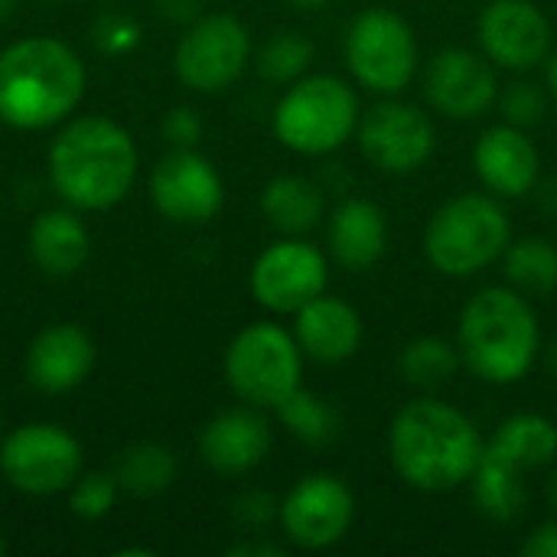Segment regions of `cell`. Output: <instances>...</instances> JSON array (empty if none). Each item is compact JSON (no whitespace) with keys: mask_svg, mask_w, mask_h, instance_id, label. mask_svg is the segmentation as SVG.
<instances>
[{"mask_svg":"<svg viewBox=\"0 0 557 557\" xmlns=\"http://www.w3.org/2000/svg\"><path fill=\"white\" fill-rule=\"evenodd\" d=\"M542 346L532 300L509 284L480 287L460 310L457 349L463 369L486 385H519L542 359Z\"/></svg>","mask_w":557,"mask_h":557,"instance_id":"cell-3","label":"cell"},{"mask_svg":"<svg viewBox=\"0 0 557 557\" xmlns=\"http://www.w3.org/2000/svg\"><path fill=\"white\" fill-rule=\"evenodd\" d=\"M98 349L78 323H49L26 349V382L42 395L78 388L95 369Z\"/></svg>","mask_w":557,"mask_h":557,"instance_id":"cell-19","label":"cell"},{"mask_svg":"<svg viewBox=\"0 0 557 557\" xmlns=\"http://www.w3.org/2000/svg\"><path fill=\"white\" fill-rule=\"evenodd\" d=\"M251 62V33L232 13H206L186 26L173 52L176 78L202 95L232 88Z\"/></svg>","mask_w":557,"mask_h":557,"instance_id":"cell-11","label":"cell"},{"mask_svg":"<svg viewBox=\"0 0 557 557\" xmlns=\"http://www.w3.org/2000/svg\"><path fill=\"white\" fill-rule=\"evenodd\" d=\"M388 251V215L362 196L343 199L326 219V255L343 271H369Z\"/></svg>","mask_w":557,"mask_h":557,"instance_id":"cell-21","label":"cell"},{"mask_svg":"<svg viewBox=\"0 0 557 557\" xmlns=\"http://www.w3.org/2000/svg\"><path fill=\"white\" fill-rule=\"evenodd\" d=\"M535 196H539V202H542V209H545V212L557 215V180H548V183H542V180H539Z\"/></svg>","mask_w":557,"mask_h":557,"instance_id":"cell-39","label":"cell"},{"mask_svg":"<svg viewBox=\"0 0 557 557\" xmlns=\"http://www.w3.org/2000/svg\"><path fill=\"white\" fill-rule=\"evenodd\" d=\"M140 42V26L127 13H104L95 23V46L108 55H124L134 52Z\"/></svg>","mask_w":557,"mask_h":557,"instance_id":"cell-34","label":"cell"},{"mask_svg":"<svg viewBox=\"0 0 557 557\" xmlns=\"http://www.w3.org/2000/svg\"><path fill=\"white\" fill-rule=\"evenodd\" d=\"M552 23L535 0H486L476 20L480 52L506 72H532L552 52Z\"/></svg>","mask_w":557,"mask_h":557,"instance_id":"cell-14","label":"cell"},{"mask_svg":"<svg viewBox=\"0 0 557 557\" xmlns=\"http://www.w3.org/2000/svg\"><path fill=\"white\" fill-rule=\"evenodd\" d=\"M261 215L274 232L304 238L326 215L323 186L297 173H281L261 189Z\"/></svg>","mask_w":557,"mask_h":557,"instance_id":"cell-23","label":"cell"},{"mask_svg":"<svg viewBox=\"0 0 557 557\" xmlns=\"http://www.w3.org/2000/svg\"><path fill=\"white\" fill-rule=\"evenodd\" d=\"M545 85H548V91L557 98V49H552L548 59H545Z\"/></svg>","mask_w":557,"mask_h":557,"instance_id":"cell-40","label":"cell"},{"mask_svg":"<svg viewBox=\"0 0 557 557\" xmlns=\"http://www.w3.org/2000/svg\"><path fill=\"white\" fill-rule=\"evenodd\" d=\"M7 555V542H3V535H0V557Z\"/></svg>","mask_w":557,"mask_h":557,"instance_id":"cell-46","label":"cell"},{"mask_svg":"<svg viewBox=\"0 0 557 557\" xmlns=\"http://www.w3.org/2000/svg\"><path fill=\"white\" fill-rule=\"evenodd\" d=\"M46 160L52 189L78 212H104L117 206L131 193L140 166L131 131L104 114L65 121Z\"/></svg>","mask_w":557,"mask_h":557,"instance_id":"cell-2","label":"cell"},{"mask_svg":"<svg viewBox=\"0 0 557 557\" xmlns=\"http://www.w3.org/2000/svg\"><path fill=\"white\" fill-rule=\"evenodd\" d=\"M512 245V222L499 196L460 193L437 206L424 228V258L444 277H476L503 261Z\"/></svg>","mask_w":557,"mask_h":557,"instance_id":"cell-5","label":"cell"},{"mask_svg":"<svg viewBox=\"0 0 557 557\" xmlns=\"http://www.w3.org/2000/svg\"><path fill=\"white\" fill-rule=\"evenodd\" d=\"M153 209L176 225H206L222 212L225 183L199 150H170L150 176Z\"/></svg>","mask_w":557,"mask_h":557,"instance_id":"cell-15","label":"cell"},{"mask_svg":"<svg viewBox=\"0 0 557 557\" xmlns=\"http://www.w3.org/2000/svg\"><path fill=\"white\" fill-rule=\"evenodd\" d=\"M13 10H16V0H0V23H3V20H10V16H13Z\"/></svg>","mask_w":557,"mask_h":557,"instance_id":"cell-44","label":"cell"},{"mask_svg":"<svg viewBox=\"0 0 557 557\" xmlns=\"http://www.w3.org/2000/svg\"><path fill=\"white\" fill-rule=\"evenodd\" d=\"M29 255L36 268L49 277H72L85 268L91 255V235L78 219V209H46L33 219Z\"/></svg>","mask_w":557,"mask_h":557,"instance_id":"cell-22","label":"cell"},{"mask_svg":"<svg viewBox=\"0 0 557 557\" xmlns=\"http://www.w3.org/2000/svg\"><path fill=\"white\" fill-rule=\"evenodd\" d=\"M545 499H548V509L557 516V467L552 470V476H548V486H545Z\"/></svg>","mask_w":557,"mask_h":557,"instance_id":"cell-42","label":"cell"},{"mask_svg":"<svg viewBox=\"0 0 557 557\" xmlns=\"http://www.w3.org/2000/svg\"><path fill=\"white\" fill-rule=\"evenodd\" d=\"M428 104L450 121H476L499 101L496 65L473 49L447 46L424 69Z\"/></svg>","mask_w":557,"mask_h":557,"instance_id":"cell-16","label":"cell"},{"mask_svg":"<svg viewBox=\"0 0 557 557\" xmlns=\"http://www.w3.org/2000/svg\"><path fill=\"white\" fill-rule=\"evenodd\" d=\"M473 170L486 193L499 199H525L542 180V153L529 131L516 124H496L473 144Z\"/></svg>","mask_w":557,"mask_h":557,"instance_id":"cell-18","label":"cell"},{"mask_svg":"<svg viewBox=\"0 0 557 557\" xmlns=\"http://www.w3.org/2000/svg\"><path fill=\"white\" fill-rule=\"evenodd\" d=\"M486 454L467 411L434 395L401 405L388 424V463L418 493H450L473 480Z\"/></svg>","mask_w":557,"mask_h":557,"instance_id":"cell-1","label":"cell"},{"mask_svg":"<svg viewBox=\"0 0 557 557\" xmlns=\"http://www.w3.org/2000/svg\"><path fill=\"white\" fill-rule=\"evenodd\" d=\"M117 493H121V486H117L114 473H82L69 486V509H72V516H78L85 522H98L114 509Z\"/></svg>","mask_w":557,"mask_h":557,"instance_id":"cell-31","label":"cell"},{"mask_svg":"<svg viewBox=\"0 0 557 557\" xmlns=\"http://www.w3.org/2000/svg\"><path fill=\"white\" fill-rule=\"evenodd\" d=\"M356 522V496L336 473H307L281 499L277 525L300 552H326L339 545Z\"/></svg>","mask_w":557,"mask_h":557,"instance_id":"cell-13","label":"cell"},{"mask_svg":"<svg viewBox=\"0 0 557 557\" xmlns=\"http://www.w3.org/2000/svg\"><path fill=\"white\" fill-rule=\"evenodd\" d=\"M0 473L26 496L65 493L82 476V444L49 421L13 428L0 444Z\"/></svg>","mask_w":557,"mask_h":557,"instance_id":"cell-10","label":"cell"},{"mask_svg":"<svg viewBox=\"0 0 557 557\" xmlns=\"http://www.w3.org/2000/svg\"><path fill=\"white\" fill-rule=\"evenodd\" d=\"M330 284V255L307 238L281 235L268 245L248 274L251 297L274 317H294Z\"/></svg>","mask_w":557,"mask_h":557,"instance_id":"cell-12","label":"cell"},{"mask_svg":"<svg viewBox=\"0 0 557 557\" xmlns=\"http://www.w3.org/2000/svg\"><path fill=\"white\" fill-rule=\"evenodd\" d=\"M496 108L503 111V121L506 124H516V127L529 131V127H539L545 121V114H548V95H545L542 85L519 78V82L499 88Z\"/></svg>","mask_w":557,"mask_h":557,"instance_id":"cell-32","label":"cell"},{"mask_svg":"<svg viewBox=\"0 0 557 557\" xmlns=\"http://www.w3.org/2000/svg\"><path fill=\"white\" fill-rule=\"evenodd\" d=\"M277 512H281V499H274L264 490H248V493L235 496V503H232V519L248 535H261L271 522H277Z\"/></svg>","mask_w":557,"mask_h":557,"instance_id":"cell-33","label":"cell"},{"mask_svg":"<svg viewBox=\"0 0 557 557\" xmlns=\"http://www.w3.org/2000/svg\"><path fill=\"white\" fill-rule=\"evenodd\" d=\"M310 65H313V42L294 29L274 33L258 52V72L277 85H290V82L304 78L310 72Z\"/></svg>","mask_w":557,"mask_h":557,"instance_id":"cell-30","label":"cell"},{"mask_svg":"<svg viewBox=\"0 0 557 557\" xmlns=\"http://www.w3.org/2000/svg\"><path fill=\"white\" fill-rule=\"evenodd\" d=\"M519 552L525 557H557V516L552 522L539 525L535 532H529Z\"/></svg>","mask_w":557,"mask_h":557,"instance_id":"cell-36","label":"cell"},{"mask_svg":"<svg viewBox=\"0 0 557 557\" xmlns=\"http://www.w3.org/2000/svg\"><path fill=\"white\" fill-rule=\"evenodd\" d=\"M304 349L294 330L258 320L235 333L225 349V382L232 395L261 411H274L294 388L304 385Z\"/></svg>","mask_w":557,"mask_h":557,"instance_id":"cell-7","label":"cell"},{"mask_svg":"<svg viewBox=\"0 0 557 557\" xmlns=\"http://www.w3.org/2000/svg\"><path fill=\"white\" fill-rule=\"evenodd\" d=\"M542 356H545V366H548V372L557 379V339L555 343H548V346H542Z\"/></svg>","mask_w":557,"mask_h":557,"instance_id":"cell-43","label":"cell"},{"mask_svg":"<svg viewBox=\"0 0 557 557\" xmlns=\"http://www.w3.org/2000/svg\"><path fill=\"white\" fill-rule=\"evenodd\" d=\"M206 134V124H202V114L189 104H180V108H170L166 117H163V137L173 150H196L199 140Z\"/></svg>","mask_w":557,"mask_h":557,"instance_id":"cell-35","label":"cell"},{"mask_svg":"<svg viewBox=\"0 0 557 557\" xmlns=\"http://www.w3.org/2000/svg\"><path fill=\"white\" fill-rule=\"evenodd\" d=\"M0 421H3V418H0Z\"/></svg>","mask_w":557,"mask_h":557,"instance_id":"cell-47","label":"cell"},{"mask_svg":"<svg viewBox=\"0 0 557 557\" xmlns=\"http://www.w3.org/2000/svg\"><path fill=\"white\" fill-rule=\"evenodd\" d=\"M228 557H284L287 555V548L284 545H274V542H268V539H261V535H255V539H245V542H238V545H232Z\"/></svg>","mask_w":557,"mask_h":557,"instance_id":"cell-37","label":"cell"},{"mask_svg":"<svg viewBox=\"0 0 557 557\" xmlns=\"http://www.w3.org/2000/svg\"><path fill=\"white\" fill-rule=\"evenodd\" d=\"M274 447L271 421L255 405L219 411L199 431V460L219 476H245L258 470Z\"/></svg>","mask_w":557,"mask_h":557,"instance_id":"cell-17","label":"cell"},{"mask_svg":"<svg viewBox=\"0 0 557 557\" xmlns=\"http://www.w3.org/2000/svg\"><path fill=\"white\" fill-rule=\"evenodd\" d=\"M294 10H304V13H313V10H323V7H330L333 0H287Z\"/></svg>","mask_w":557,"mask_h":557,"instance_id":"cell-41","label":"cell"},{"mask_svg":"<svg viewBox=\"0 0 557 557\" xmlns=\"http://www.w3.org/2000/svg\"><path fill=\"white\" fill-rule=\"evenodd\" d=\"M157 10L173 23H193L199 20V0H157Z\"/></svg>","mask_w":557,"mask_h":557,"instance_id":"cell-38","label":"cell"},{"mask_svg":"<svg viewBox=\"0 0 557 557\" xmlns=\"http://www.w3.org/2000/svg\"><path fill=\"white\" fill-rule=\"evenodd\" d=\"M503 274H506V284L516 287L519 294H525L529 300L555 294L557 245L542 235L516 238L503 255Z\"/></svg>","mask_w":557,"mask_h":557,"instance_id":"cell-28","label":"cell"},{"mask_svg":"<svg viewBox=\"0 0 557 557\" xmlns=\"http://www.w3.org/2000/svg\"><path fill=\"white\" fill-rule=\"evenodd\" d=\"M359 153L388 176H411L437 153V127L431 114L398 95L379 98L362 111L356 127Z\"/></svg>","mask_w":557,"mask_h":557,"instance_id":"cell-9","label":"cell"},{"mask_svg":"<svg viewBox=\"0 0 557 557\" xmlns=\"http://www.w3.org/2000/svg\"><path fill=\"white\" fill-rule=\"evenodd\" d=\"M460 369H463V359H460L457 343L434 336V333L408 339L398 352V375L405 379V385L428 392V395L450 385Z\"/></svg>","mask_w":557,"mask_h":557,"instance_id":"cell-26","label":"cell"},{"mask_svg":"<svg viewBox=\"0 0 557 557\" xmlns=\"http://www.w3.org/2000/svg\"><path fill=\"white\" fill-rule=\"evenodd\" d=\"M359 117L362 104L346 78L330 72H307L277 98L271 131L290 153L330 157L356 137Z\"/></svg>","mask_w":557,"mask_h":557,"instance_id":"cell-6","label":"cell"},{"mask_svg":"<svg viewBox=\"0 0 557 557\" xmlns=\"http://www.w3.org/2000/svg\"><path fill=\"white\" fill-rule=\"evenodd\" d=\"M486 450L525 473L545 470L557 460V424L548 414L519 411L496 428V437L486 444Z\"/></svg>","mask_w":557,"mask_h":557,"instance_id":"cell-24","label":"cell"},{"mask_svg":"<svg viewBox=\"0 0 557 557\" xmlns=\"http://www.w3.org/2000/svg\"><path fill=\"white\" fill-rule=\"evenodd\" d=\"M134 555L153 557V552H150V548H124V552H117V557H134Z\"/></svg>","mask_w":557,"mask_h":557,"instance_id":"cell-45","label":"cell"},{"mask_svg":"<svg viewBox=\"0 0 557 557\" xmlns=\"http://www.w3.org/2000/svg\"><path fill=\"white\" fill-rule=\"evenodd\" d=\"M294 336L307 359L320 366H343L359 352L366 326L349 300L323 290L294 313Z\"/></svg>","mask_w":557,"mask_h":557,"instance_id":"cell-20","label":"cell"},{"mask_svg":"<svg viewBox=\"0 0 557 557\" xmlns=\"http://www.w3.org/2000/svg\"><path fill=\"white\" fill-rule=\"evenodd\" d=\"M343 59L352 82L379 98L401 95L421 65L414 26L385 7L362 10L343 39Z\"/></svg>","mask_w":557,"mask_h":557,"instance_id":"cell-8","label":"cell"},{"mask_svg":"<svg viewBox=\"0 0 557 557\" xmlns=\"http://www.w3.org/2000/svg\"><path fill=\"white\" fill-rule=\"evenodd\" d=\"M85 65L55 36H26L0 52V121L46 131L69 121L85 95Z\"/></svg>","mask_w":557,"mask_h":557,"instance_id":"cell-4","label":"cell"},{"mask_svg":"<svg viewBox=\"0 0 557 557\" xmlns=\"http://www.w3.org/2000/svg\"><path fill=\"white\" fill-rule=\"evenodd\" d=\"M176 473H180L176 454L163 444H153V441L127 447L114 467V480H117L121 493H131L137 499H150V496L166 493L173 486Z\"/></svg>","mask_w":557,"mask_h":557,"instance_id":"cell-29","label":"cell"},{"mask_svg":"<svg viewBox=\"0 0 557 557\" xmlns=\"http://www.w3.org/2000/svg\"><path fill=\"white\" fill-rule=\"evenodd\" d=\"M274 414H277L281 428L290 437H297L300 444H307V447H330L339 437V431H343L339 408L330 398H323V395H317V392H310L304 385L294 388L274 408Z\"/></svg>","mask_w":557,"mask_h":557,"instance_id":"cell-27","label":"cell"},{"mask_svg":"<svg viewBox=\"0 0 557 557\" xmlns=\"http://www.w3.org/2000/svg\"><path fill=\"white\" fill-rule=\"evenodd\" d=\"M473 493V503L480 509V516H486L490 522L499 525H516L525 509H529V483H525V470L506 463L496 454H483L473 480L467 483Z\"/></svg>","mask_w":557,"mask_h":557,"instance_id":"cell-25","label":"cell"}]
</instances>
